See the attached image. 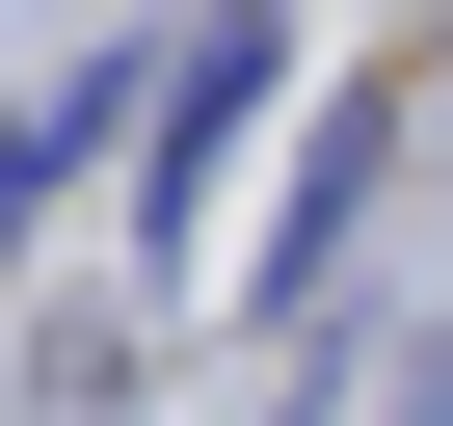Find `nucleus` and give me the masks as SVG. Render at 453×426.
<instances>
[]
</instances>
